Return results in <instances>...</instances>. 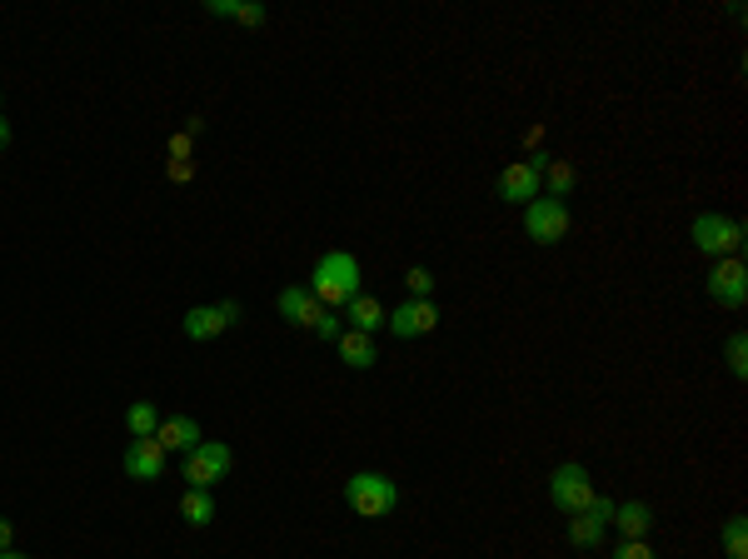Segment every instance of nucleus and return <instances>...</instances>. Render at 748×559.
I'll return each instance as SVG.
<instances>
[{
    "instance_id": "f257e3e1",
    "label": "nucleus",
    "mask_w": 748,
    "mask_h": 559,
    "mask_svg": "<svg viewBox=\"0 0 748 559\" xmlns=\"http://www.w3.org/2000/svg\"><path fill=\"white\" fill-rule=\"evenodd\" d=\"M309 295L319 299L325 309H345L349 299L359 295V260L349 250H325L315 260V275H309Z\"/></svg>"
},
{
    "instance_id": "f03ea898",
    "label": "nucleus",
    "mask_w": 748,
    "mask_h": 559,
    "mask_svg": "<svg viewBox=\"0 0 748 559\" xmlns=\"http://www.w3.org/2000/svg\"><path fill=\"white\" fill-rule=\"evenodd\" d=\"M345 505L365 519H385L399 509V485L389 475H379V469H355L345 479Z\"/></svg>"
},
{
    "instance_id": "7ed1b4c3",
    "label": "nucleus",
    "mask_w": 748,
    "mask_h": 559,
    "mask_svg": "<svg viewBox=\"0 0 748 559\" xmlns=\"http://www.w3.org/2000/svg\"><path fill=\"white\" fill-rule=\"evenodd\" d=\"M279 315H285L289 325H299V329H315L319 339H339V335H345V315L325 309L305 285L279 289Z\"/></svg>"
},
{
    "instance_id": "20e7f679",
    "label": "nucleus",
    "mask_w": 748,
    "mask_h": 559,
    "mask_svg": "<svg viewBox=\"0 0 748 559\" xmlns=\"http://www.w3.org/2000/svg\"><path fill=\"white\" fill-rule=\"evenodd\" d=\"M688 240H694L708 260L744 255V220L718 215V210H704V215H694V225H688Z\"/></svg>"
},
{
    "instance_id": "39448f33",
    "label": "nucleus",
    "mask_w": 748,
    "mask_h": 559,
    "mask_svg": "<svg viewBox=\"0 0 748 559\" xmlns=\"http://www.w3.org/2000/svg\"><path fill=\"white\" fill-rule=\"evenodd\" d=\"M594 475H588L578 459H564V465L549 475V505L559 509V515H584L588 499H594Z\"/></svg>"
},
{
    "instance_id": "423d86ee",
    "label": "nucleus",
    "mask_w": 748,
    "mask_h": 559,
    "mask_svg": "<svg viewBox=\"0 0 748 559\" xmlns=\"http://www.w3.org/2000/svg\"><path fill=\"white\" fill-rule=\"evenodd\" d=\"M568 225H574V215H568V200H529L524 205V235L534 240V245H559V240L568 235Z\"/></svg>"
},
{
    "instance_id": "0eeeda50",
    "label": "nucleus",
    "mask_w": 748,
    "mask_h": 559,
    "mask_svg": "<svg viewBox=\"0 0 748 559\" xmlns=\"http://www.w3.org/2000/svg\"><path fill=\"white\" fill-rule=\"evenodd\" d=\"M704 289H708V299H714V305L744 309V299H748V265H744V255L714 260V270H708Z\"/></svg>"
},
{
    "instance_id": "6e6552de",
    "label": "nucleus",
    "mask_w": 748,
    "mask_h": 559,
    "mask_svg": "<svg viewBox=\"0 0 748 559\" xmlns=\"http://www.w3.org/2000/svg\"><path fill=\"white\" fill-rule=\"evenodd\" d=\"M229 465H235L229 445H219V439H199V445L185 455V479H189V489L219 485V479L229 475Z\"/></svg>"
},
{
    "instance_id": "1a4fd4ad",
    "label": "nucleus",
    "mask_w": 748,
    "mask_h": 559,
    "mask_svg": "<svg viewBox=\"0 0 748 559\" xmlns=\"http://www.w3.org/2000/svg\"><path fill=\"white\" fill-rule=\"evenodd\" d=\"M608 519H614V499L594 495L584 515H568V545L574 549H598L604 545V535H608Z\"/></svg>"
},
{
    "instance_id": "9d476101",
    "label": "nucleus",
    "mask_w": 748,
    "mask_h": 559,
    "mask_svg": "<svg viewBox=\"0 0 748 559\" xmlns=\"http://www.w3.org/2000/svg\"><path fill=\"white\" fill-rule=\"evenodd\" d=\"M385 325L395 329V339H424L439 329V305L434 299H404L385 315Z\"/></svg>"
},
{
    "instance_id": "9b49d317",
    "label": "nucleus",
    "mask_w": 748,
    "mask_h": 559,
    "mask_svg": "<svg viewBox=\"0 0 748 559\" xmlns=\"http://www.w3.org/2000/svg\"><path fill=\"white\" fill-rule=\"evenodd\" d=\"M235 319H245V309H239V299H219V305H195L185 315V335L189 339H215L225 335Z\"/></svg>"
},
{
    "instance_id": "f8f14e48",
    "label": "nucleus",
    "mask_w": 748,
    "mask_h": 559,
    "mask_svg": "<svg viewBox=\"0 0 748 559\" xmlns=\"http://www.w3.org/2000/svg\"><path fill=\"white\" fill-rule=\"evenodd\" d=\"M499 200L504 205H529V200H539V190H544V180H539V170L529 165V160H509L504 170H499Z\"/></svg>"
},
{
    "instance_id": "ddd939ff",
    "label": "nucleus",
    "mask_w": 748,
    "mask_h": 559,
    "mask_svg": "<svg viewBox=\"0 0 748 559\" xmlns=\"http://www.w3.org/2000/svg\"><path fill=\"white\" fill-rule=\"evenodd\" d=\"M120 465L130 479H160L165 475V449H160V439H130Z\"/></svg>"
},
{
    "instance_id": "4468645a",
    "label": "nucleus",
    "mask_w": 748,
    "mask_h": 559,
    "mask_svg": "<svg viewBox=\"0 0 748 559\" xmlns=\"http://www.w3.org/2000/svg\"><path fill=\"white\" fill-rule=\"evenodd\" d=\"M155 439H160V449H180V455H189V449L199 445V419H189V415H170V419H160V429H155Z\"/></svg>"
},
{
    "instance_id": "2eb2a0df",
    "label": "nucleus",
    "mask_w": 748,
    "mask_h": 559,
    "mask_svg": "<svg viewBox=\"0 0 748 559\" xmlns=\"http://www.w3.org/2000/svg\"><path fill=\"white\" fill-rule=\"evenodd\" d=\"M608 525L624 539H644L648 529H654V509H648L644 499H624V505H614V519H608Z\"/></svg>"
},
{
    "instance_id": "dca6fc26",
    "label": "nucleus",
    "mask_w": 748,
    "mask_h": 559,
    "mask_svg": "<svg viewBox=\"0 0 748 559\" xmlns=\"http://www.w3.org/2000/svg\"><path fill=\"white\" fill-rule=\"evenodd\" d=\"M335 349H339V359H345L349 369H369V365H379L375 335H359V329H345V335L335 339Z\"/></svg>"
},
{
    "instance_id": "f3484780",
    "label": "nucleus",
    "mask_w": 748,
    "mask_h": 559,
    "mask_svg": "<svg viewBox=\"0 0 748 559\" xmlns=\"http://www.w3.org/2000/svg\"><path fill=\"white\" fill-rule=\"evenodd\" d=\"M385 315H389V309L379 305L375 295H365V289H359V295L345 305V319H349V329H359V335H375V329L385 325Z\"/></svg>"
},
{
    "instance_id": "a211bd4d",
    "label": "nucleus",
    "mask_w": 748,
    "mask_h": 559,
    "mask_svg": "<svg viewBox=\"0 0 748 559\" xmlns=\"http://www.w3.org/2000/svg\"><path fill=\"white\" fill-rule=\"evenodd\" d=\"M539 180H544V190H549V200H568L574 195V185H578V170H574V160H549L544 170H539Z\"/></svg>"
},
{
    "instance_id": "6ab92c4d",
    "label": "nucleus",
    "mask_w": 748,
    "mask_h": 559,
    "mask_svg": "<svg viewBox=\"0 0 748 559\" xmlns=\"http://www.w3.org/2000/svg\"><path fill=\"white\" fill-rule=\"evenodd\" d=\"M205 10L209 16H225V20H239V26H265L269 20V10L265 6H255V0H205Z\"/></svg>"
},
{
    "instance_id": "aec40b11",
    "label": "nucleus",
    "mask_w": 748,
    "mask_h": 559,
    "mask_svg": "<svg viewBox=\"0 0 748 559\" xmlns=\"http://www.w3.org/2000/svg\"><path fill=\"white\" fill-rule=\"evenodd\" d=\"M125 429H130V439H155V429H160V409L150 405V399H135V405L125 409Z\"/></svg>"
},
{
    "instance_id": "412c9836",
    "label": "nucleus",
    "mask_w": 748,
    "mask_h": 559,
    "mask_svg": "<svg viewBox=\"0 0 748 559\" xmlns=\"http://www.w3.org/2000/svg\"><path fill=\"white\" fill-rule=\"evenodd\" d=\"M180 515H185V525L205 529L209 519H215V499H209V489H185V499H180Z\"/></svg>"
},
{
    "instance_id": "4be33fe9",
    "label": "nucleus",
    "mask_w": 748,
    "mask_h": 559,
    "mask_svg": "<svg viewBox=\"0 0 748 559\" xmlns=\"http://www.w3.org/2000/svg\"><path fill=\"white\" fill-rule=\"evenodd\" d=\"M724 355H728L734 379H748V335H744V329H734V335L724 339Z\"/></svg>"
},
{
    "instance_id": "5701e85b",
    "label": "nucleus",
    "mask_w": 748,
    "mask_h": 559,
    "mask_svg": "<svg viewBox=\"0 0 748 559\" xmlns=\"http://www.w3.org/2000/svg\"><path fill=\"white\" fill-rule=\"evenodd\" d=\"M724 555L728 559H748V525H744V515H734L724 525Z\"/></svg>"
},
{
    "instance_id": "b1692460",
    "label": "nucleus",
    "mask_w": 748,
    "mask_h": 559,
    "mask_svg": "<svg viewBox=\"0 0 748 559\" xmlns=\"http://www.w3.org/2000/svg\"><path fill=\"white\" fill-rule=\"evenodd\" d=\"M434 285H439V280H434V270H429V265H409V275H404L409 299H429V295H434Z\"/></svg>"
},
{
    "instance_id": "393cba45",
    "label": "nucleus",
    "mask_w": 748,
    "mask_h": 559,
    "mask_svg": "<svg viewBox=\"0 0 748 559\" xmlns=\"http://www.w3.org/2000/svg\"><path fill=\"white\" fill-rule=\"evenodd\" d=\"M614 559H658V555L644 545V539H618V545H614Z\"/></svg>"
},
{
    "instance_id": "a878e982",
    "label": "nucleus",
    "mask_w": 748,
    "mask_h": 559,
    "mask_svg": "<svg viewBox=\"0 0 748 559\" xmlns=\"http://www.w3.org/2000/svg\"><path fill=\"white\" fill-rule=\"evenodd\" d=\"M10 545H16V525H10V519L6 515H0V555H6V549Z\"/></svg>"
},
{
    "instance_id": "bb28decb",
    "label": "nucleus",
    "mask_w": 748,
    "mask_h": 559,
    "mask_svg": "<svg viewBox=\"0 0 748 559\" xmlns=\"http://www.w3.org/2000/svg\"><path fill=\"white\" fill-rule=\"evenodd\" d=\"M10 145V125H6V115H0V150Z\"/></svg>"
},
{
    "instance_id": "cd10ccee",
    "label": "nucleus",
    "mask_w": 748,
    "mask_h": 559,
    "mask_svg": "<svg viewBox=\"0 0 748 559\" xmlns=\"http://www.w3.org/2000/svg\"><path fill=\"white\" fill-rule=\"evenodd\" d=\"M0 559H25V555H20V549H6V555H0Z\"/></svg>"
}]
</instances>
